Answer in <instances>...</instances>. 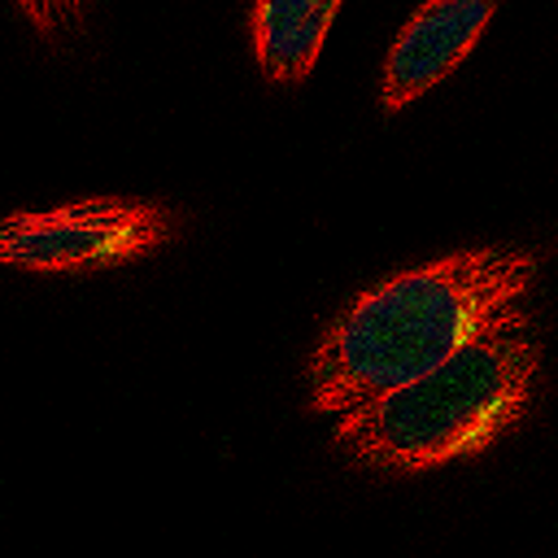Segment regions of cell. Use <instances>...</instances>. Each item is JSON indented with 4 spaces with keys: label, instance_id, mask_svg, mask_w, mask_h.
Here are the masks:
<instances>
[{
    "label": "cell",
    "instance_id": "obj_6",
    "mask_svg": "<svg viewBox=\"0 0 558 558\" xmlns=\"http://www.w3.org/2000/svg\"><path fill=\"white\" fill-rule=\"evenodd\" d=\"M13 4L35 26V35H44V39L70 35L87 17V9H92V0H13Z\"/></svg>",
    "mask_w": 558,
    "mask_h": 558
},
{
    "label": "cell",
    "instance_id": "obj_4",
    "mask_svg": "<svg viewBox=\"0 0 558 558\" xmlns=\"http://www.w3.org/2000/svg\"><path fill=\"white\" fill-rule=\"evenodd\" d=\"M501 0H423L405 26L397 31L384 74H379V109L401 113L423 92H432L484 35Z\"/></svg>",
    "mask_w": 558,
    "mask_h": 558
},
{
    "label": "cell",
    "instance_id": "obj_2",
    "mask_svg": "<svg viewBox=\"0 0 558 558\" xmlns=\"http://www.w3.org/2000/svg\"><path fill=\"white\" fill-rule=\"evenodd\" d=\"M541 336L523 301L423 375L336 414L331 440L371 471H432L493 445L527 405Z\"/></svg>",
    "mask_w": 558,
    "mask_h": 558
},
{
    "label": "cell",
    "instance_id": "obj_5",
    "mask_svg": "<svg viewBox=\"0 0 558 558\" xmlns=\"http://www.w3.org/2000/svg\"><path fill=\"white\" fill-rule=\"evenodd\" d=\"M336 13H340V0H253L248 39H253L257 70L270 83L310 78Z\"/></svg>",
    "mask_w": 558,
    "mask_h": 558
},
{
    "label": "cell",
    "instance_id": "obj_1",
    "mask_svg": "<svg viewBox=\"0 0 558 558\" xmlns=\"http://www.w3.org/2000/svg\"><path fill=\"white\" fill-rule=\"evenodd\" d=\"M536 270L541 257L527 244H480L366 288L305 362L310 414L336 418L445 362L514 310Z\"/></svg>",
    "mask_w": 558,
    "mask_h": 558
},
{
    "label": "cell",
    "instance_id": "obj_3",
    "mask_svg": "<svg viewBox=\"0 0 558 558\" xmlns=\"http://www.w3.org/2000/svg\"><path fill=\"white\" fill-rule=\"evenodd\" d=\"M161 201L87 196L57 209H22L0 218V266L39 275H87L140 262L174 235Z\"/></svg>",
    "mask_w": 558,
    "mask_h": 558
}]
</instances>
